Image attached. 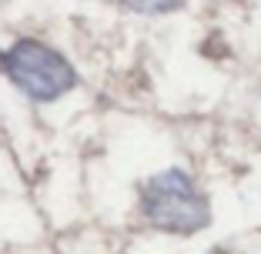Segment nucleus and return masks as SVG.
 Listing matches in <instances>:
<instances>
[{
    "label": "nucleus",
    "instance_id": "nucleus-1",
    "mask_svg": "<svg viewBox=\"0 0 261 254\" xmlns=\"http://www.w3.org/2000/svg\"><path fill=\"white\" fill-rule=\"evenodd\" d=\"M141 214L151 228L171 234H194L211 224V204L181 167L154 174L141 187Z\"/></svg>",
    "mask_w": 261,
    "mask_h": 254
},
{
    "label": "nucleus",
    "instance_id": "nucleus-2",
    "mask_svg": "<svg viewBox=\"0 0 261 254\" xmlns=\"http://www.w3.org/2000/svg\"><path fill=\"white\" fill-rule=\"evenodd\" d=\"M0 67L17 91L40 104L57 100L77 84V70L70 67V61L40 40H17L0 54Z\"/></svg>",
    "mask_w": 261,
    "mask_h": 254
},
{
    "label": "nucleus",
    "instance_id": "nucleus-3",
    "mask_svg": "<svg viewBox=\"0 0 261 254\" xmlns=\"http://www.w3.org/2000/svg\"><path fill=\"white\" fill-rule=\"evenodd\" d=\"M134 14H171V10L185 7V0H121Z\"/></svg>",
    "mask_w": 261,
    "mask_h": 254
}]
</instances>
